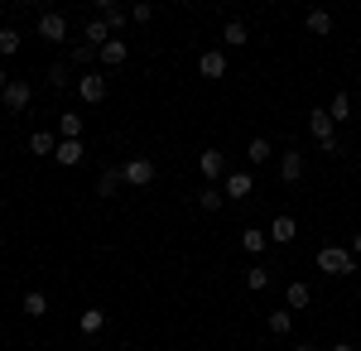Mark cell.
I'll use <instances>...</instances> for the list:
<instances>
[{
    "mask_svg": "<svg viewBox=\"0 0 361 351\" xmlns=\"http://www.w3.org/2000/svg\"><path fill=\"white\" fill-rule=\"evenodd\" d=\"M130 20H135V25H149V20H154V5H135Z\"/></svg>",
    "mask_w": 361,
    "mask_h": 351,
    "instance_id": "d6a6232c",
    "label": "cell"
},
{
    "mask_svg": "<svg viewBox=\"0 0 361 351\" xmlns=\"http://www.w3.org/2000/svg\"><path fill=\"white\" fill-rule=\"evenodd\" d=\"M352 255H357V260H361V231H357V236H352Z\"/></svg>",
    "mask_w": 361,
    "mask_h": 351,
    "instance_id": "836d02e7",
    "label": "cell"
},
{
    "mask_svg": "<svg viewBox=\"0 0 361 351\" xmlns=\"http://www.w3.org/2000/svg\"><path fill=\"white\" fill-rule=\"evenodd\" d=\"M68 63H82L87 73H92V63H97V49H87V44H73V54H68Z\"/></svg>",
    "mask_w": 361,
    "mask_h": 351,
    "instance_id": "1f68e13d",
    "label": "cell"
},
{
    "mask_svg": "<svg viewBox=\"0 0 361 351\" xmlns=\"http://www.w3.org/2000/svg\"><path fill=\"white\" fill-rule=\"evenodd\" d=\"M34 34H39L44 44H63V39H68V20H63L58 10H44L39 25H34Z\"/></svg>",
    "mask_w": 361,
    "mask_h": 351,
    "instance_id": "3957f363",
    "label": "cell"
},
{
    "mask_svg": "<svg viewBox=\"0 0 361 351\" xmlns=\"http://www.w3.org/2000/svg\"><path fill=\"white\" fill-rule=\"evenodd\" d=\"M102 327H106V313H102V308H87L82 318H78V332H82V337H97Z\"/></svg>",
    "mask_w": 361,
    "mask_h": 351,
    "instance_id": "d6986e66",
    "label": "cell"
},
{
    "mask_svg": "<svg viewBox=\"0 0 361 351\" xmlns=\"http://www.w3.org/2000/svg\"><path fill=\"white\" fill-rule=\"evenodd\" d=\"M111 39H116V34H111L106 20H87V25H82V44H87V49H97V54H102Z\"/></svg>",
    "mask_w": 361,
    "mask_h": 351,
    "instance_id": "30bf717a",
    "label": "cell"
},
{
    "mask_svg": "<svg viewBox=\"0 0 361 351\" xmlns=\"http://www.w3.org/2000/svg\"><path fill=\"white\" fill-rule=\"evenodd\" d=\"M197 173H202L207 183L226 178V154H222V149H202V154H197Z\"/></svg>",
    "mask_w": 361,
    "mask_h": 351,
    "instance_id": "52a82bcc",
    "label": "cell"
},
{
    "mask_svg": "<svg viewBox=\"0 0 361 351\" xmlns=\"http://www.w3.org/2000/svg\"><path fill=\"white\" fill-rule=\"evenodd\" d=\"M226 68H231V63H226L222 49H207V54L197 58V73H202L207 82H222V78H226Z\"/></svg>",
    "mask_w": 361,
    "mask_h": 351,
    "instance_id": "9c48e42d",
    "label": "cell"
},
{
    "mask_svg": "<svg viewBox=\"0 0 361 351\" xmlns=\"http://www.w3.org/2000/svg\"><path fill=\"white\" fill-rule=\"evenodd\" d=\"M222 202H226V197H222V188H212V183H207V188L197 192V207H202V212H222Z\"/></svg>",
    "mask_w": 361,
    "mask_h": 351,
    "instance_id": "484cf974",
    "label": "cell"
},
{
    "mask_svg": "<svg viewBox=\"0 0 361 351\" xmlns=\"http://www.w3.org/2000/svg\"><path fill=\"white\" fill-rule=\"evenodd\" d=\"M294 351H318V347H313V342H299V347H294Z\"/></svg>",
    "mask_w": 361,
    "mask_h": 351,
    "instance_id": "d590c367",
    "label": "cell"
},
{
    "mask_svg": "<svg viewBox=\"0 0 361 351\" xmlns=\"http://www.w3.org/2000/svg\"><path fill=\"white\" fill-rule=\"evenodd\" d=\"M333 351H357V347H352V342H337V347Z\"/></svg>",
    "mask_w": 361,
    "mask_h": 351,
    "instance_id": "e575fe53",
    "label": "cell"
},
{
    "mask_svg": "<svg viewBox=\"0 0 361 351\" xmlns=\"http://www.w3.org/2000/svg\"><path fill=\"white\" fill-rule=\"evenodd\" d=\"M25 313H29V318H44V313H49V294L29 289V294H25Z\"/></svg>",
    "mask_w": 361,
    "mask_h": 351,
    "instance_id": "4316f807",
    "label": "cell"
},
{
    "mask_svg": "<svg viewBox=\"0 0 361 351\" xmlns=\"http://www.w3.org/2000/svg\"><path fill=\"white\" fill-rule=\"evenodd\" d=\"M265 245H270V231H260V226H246V231H241V250H250V255H260Z\"/></svg>",
    "mask_w": 361,
    "mask_h": 351,
    "instance_id": "ac0fdd59",
    "label": "cell"
},
{
    "mask_svg": "<svg viewBox=\"0 0 361 351\" xmlns=\"http://www.w3.org/2000/svg\"><path fill=\"white\" fill-rule=\"evenodd\" d=\"M82 135V116H78V111H63V116H58V140H78Z\"/></svg>",
    "mask_w": 361,
    "mask_h": 351,
    "instance_id": "ffe728a7",
    "label": "cell"
},
{
    "mask_svg": "<svg viewBox=\"0 0 361 351\" xmlns=\"http://www.w3.org/2000/svg\"><path fill=\"white\" fill-rule=\"evenodd\" d=\"M308 135L318 140V149H323V154H337V121L333 116H328V106H313L308 111Z\"/></svg>",
    "mask_w": 361,
    "mask_h": 351,
    "instance_id": "7a4b0ae2",
    "label": "cell"
},
{
    "mask_svg": "<svg viewBox=\"0 0 361 351\" xmlns=\"http://www.w3.org/2000/svg\"><path fill=\"white\" fill-rule=\"evenodd\" d=\"M0 101H5V111H15V116H20V111H29L34 92H29V82H25V78H15L10 87H5V92H0Z\"/></svg>",
    "mask_w": 361,
    "mask_h": 351,
    "instance_id": "5b68a950",
    "label": "cell"
},
{
    "mask_svg": "<svg viewBox=\"0 0 361 351\" xmlns=\"http://www.w3.org/2000/svg\"><path fill=\"white\" fill-rule=\"evenodd\" d=\"M313 260H318V270H323V274H337V279L357 274V265H361L357 255H352V245H323Z\"/></svg>",
    "mask_w": 361,
    "mask_h": 351,
    "instance_id": "6da1fadb",
    "label": "cell"
},
{
    "mask_svg": "<svg viewBox=\"0 0 361 351\" xmlns=\"http://www.w3.org/2000/svg\"><path fill=\"white\" fill-rule=\"evenodd\" d=\"M246 159L250 164H270L275 159V144H270V140H246Z\"/></svg>",
    "mask_w": 361,
    "mask_h": 351,
    "instance_id": "7402d4cb",
    "label": "cell"
},
{
    "mask_svg": "<svg viewBox=\"0 0 361 351\" xmlns=\"http://www.w3.org/2000/svg\"><path fill=\"white\" fill-rule=\"evenodd\" d=\"M222 39H226V49H246L250 25H246V20H226V25H222Z\"/></svg>",
    "mask_w": 361,
    "mask_h": 351,
    "instance_id": "5bb4252c",
    "label": "cell"
},
{
    "mask_svg": "<svg viewBox=\"0 0 361 351\" xmlns=\"http://www.w3.org/2000/svg\"><path fill=\"white\" fill-rule=\"evenodd\" d=\"M265 323H270V332H279V337H284V332H294V313H289V308H275Z\"/></svg>",
    "mask_w": 361,
    "mask_h": 351,
    "instance_id": "f1b7e54d",
    "label": "cell"
},
{
    "mask_svg": "<svg viewBox=\"0 0 361 351\" xmlns=\"http://www.w3.org/2000/svg\"><path fill=\"white\" fill-rule=\"evenodd\" d=\"M328 116L333 121H352V92H337L333 101H328Z\"/></svg>",
    "mask_w": 361,
    "mask_h": 351,
    "instance_id": "cb8c5ba5",
    "label": "cell"
},
{
    "mask_svg": "<svg viewBox=\"0 0 361 351\" xmlns=\"http://www.w3.org/2000/svg\"><path fill=\"white\" fill-rule=\"evenodd\" d=\"M78 97H82L87 106L106 101V78H102V73H82V78H78Z\"/></svg>",
    "mask_w": 361,
    "mask_h": 351,
    "instance_id": "ba28073f",
    "label": "cell"
},
{
    "mask_svg": "<svg viewBox=\"0 0 361 351\" xmlns=\"http://www.w3.org/2000/svg\"><path fill=\"white\" fill-rule=\"evenodd\" d=\"M54 149H58L54 130H34V135H29V154H39V159H44V154H54Z\"/></svg>",
    "mask_w": 361,
    "mask_h": 351,
    "instance_id": "44dd1931",
    "label": "cell"
},
{
    "mask_svg": "<svg viewBox=\"0 0 361 351\" xmlns=\"http://www.w3.org/2000/svg\"><path fill=\"white\" fill-rule=\"evenodd\" d=\"M116 188H121V168H102V178H97V192H102V197H116Z\"/></svg>",
    "mask_w": 361,
    "mask_h": 351,
    "instance_id": "83f0119b",
    "label": "cell"
},
{
    "mask_svg": "<svg viewBox=\"0 0 361 351\" xmlns=\"http://www.w3.org/2000/svg\"><path fill=\"white\" fill-rule=\"evenodd\" d=\"M265 284H270V270H265V265H250V270H246V289H250V294H260Z\"/></svg>",
    "mask_w": 361,
    "mask_h": 351,
    "instance_id": "4dcf8cb0",
    "label": "cell"
},
{
    "mask_svg": "<svg viewBox=\"0 0 361 351\" xmlns=\"http://www.w3.org/2000/svg\"><path fill=\"white\" fill-rule=\"evenodd\" d=\"M304 29H308V34H318V39H328V34H333V15H328V10H308Z\"/></svg>",
    "mask_w": 361,
    "mask_h": 351,
    "instance_id": "e0dca14e",
    "label": "cell"
},
{
    "mask_svg": "<svg viewBox=\"0 0 361 351\" xmlns=\"http://www.w3.org/2000/svg\"><path fill=\"white\" fill-rule=\"evenodd\" d=\"M20 44H25V34H20V29H0V58H10V54H20Z\"/></svg>",
    "mask_w": 361,
    "mask_h": 351,
    "instance_id": "d4e9b609",
    "label": "cell"
},
{
    "mask_svg": "<svg viewBox=\"0 0 361 351\" xmlns=\"http://www.w3.org/2000/svg\"><path fill=\"white\" fill-rule=\"evenodd\" d=\"M294 236H299V221H294V216H270V241L289 245Z\"/></svg>",
    "mask_w": 361,
    "mask_h": 351,
    "instance_id": "4fadbf2b",
    "label": "cell"
},
{
    "mask_svg": "<svg viewBox=\"0 0 361 351\" xmlns=\"http://www.w3.org/2000/svg\"><path fill=\"white\" fill-rule=\"evenodd\" d=\"M279 178H284V183H299V178H304V154H299V149H284V154H279Z\"/></svg>",
    "mask_w": 361,
    "mask_h": 351,
    "instance_id": "8fae6325",
    "label": "cell"
},
{
    "mask_svg": "<svg viewBox=\"0 0 361 351\" xmlns=\"http://www.w3.org/2000/svg\"><path fill=\"white\" fill-rule=\"evenodd\" d=\"M54 159L63 164V168H73V164H82V140H58Z\"/></svg>",
    "mask_w": 361,
    "mask_h": 351,
    "instance_id": "9a60e30c",
    "label": "cell"
},
{
    "mask_svg": "<svg viewBox=\"0 0 361 351\" xmlns=\"http://www.w3.org/2000/svg\"><path fill=\"white\" fill-rule=\"evenodd\" d=\"M121 183H130V188H149V183H154V164H149V159H126V164H121Z\"/></svg>",
    "mask_w": 361,
    "mask_h": 351,
    "instance_id": "277c9868",
    "label": "cell"
},
{
    "mask_svg": "<svg viewBox=\"0 0 361 351\" xmlns=\"http://www.w3.org/2000/svg\"><path fill=\"white\" fill-rule=\"evenodd\" d=\"M97 20H106V25H111V34H116V29L130 25V10H121L116 0H102V5H97Z\"/></svg>",
    "mask_w": 361,
    "mask_h": 351,
    "instance_id": "7c38bea8",
    "label": "cell"
},
{
    "mask_svg": "<svg viewBox=\"0 0 361 351\" xmlns=\"http://www.w3.org/2000/svg\"><path fill=\"white\" fill-rule=\"evenodd\" d=\"M49 87H54V92H68V87H73V68H68V63H49Z\"/></svg>",
    "mask_w": 361,
    "mask_h": 351,
    "instance_id": "603a6c76",
    "label": "cell"
},
{
    "mask_svg": "<svg viewBox=\"0 0 361 351\" xmlns=\"http://www.w3.org/2000/svg\"><path fill=\"white\" fill-rule=\"evenodd\" d=\"M102 63H106V68H121V63H126V44H121V39H111V44H106V49H102Z\"/></svg>",
    "mask_w": 361,
    "mask_h": 351,
    "instance_id": "f546056e",
    "label": "cell"
},
{
    "mask_svg": "<svg viewBox=\"0 0 361 351\" xmlns=\"http://www.w3.org/2000/svg\"><path fill=\"white\" fill-rule=\"evenodd\" d=\"M284 303H289V313H294V308H308V303H313V289H308L304 279H294V284L284 289Z\"/></svg>",
    "mask_w": 361,
    "mask_h": 351,
    "instance_id": "2e32d148",
    "label": "cell"
},
{
    "mask_svg": "<svg viewBox=\"0 0 361 351\" xmlns=\"http://www.w3.org/2000/svg\"><path fill=\"white\" fill-rule=\"evenodd\" d=\"M5 87H10V78H5V68H0V92H5Z\"/></svg>",
    "mask_w": 361,
    "mask_h": 351,
    "instance_id": "8d00e7d4",
    "label": "cell"
},
{
    "mask_svg": "<svg viewBox=\"0 0 361 351\" xmlns=\"http://www.w3.org/2000/svg\"><path fill=\"white\" fill-rule=\"evenodd\" d=\"M250 188H255V178H250L246 168H241V173H226V178H222V197H226V202H246Z\"/></svg>",
    "mask_w": 361,
    "mask_h": 351,
    "instance_id": "8992f818",
    "label": "cell"
}]
</instances>
